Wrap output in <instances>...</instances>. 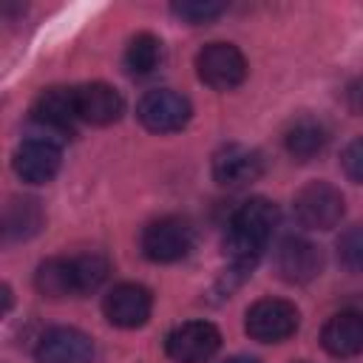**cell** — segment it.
<instances>
[{
  "instance_id": "44dd1931",
  "label": "cell",
  "mask_w": 363,
  "mask_h": 363,
  "mask_svg": "<svg viewBox=\"0 0 363 363\" xmlns=\"http://www.w3.org/2000/svg\"><path fill=\"white\" fill-rule=\"evenodd\" d=\"M170 11H173V17H179L187 26H201V23H210L218 14H224L227 6L216 3V0H179L170 6Z\"/></svg>"
},
{
  "instance_id": "ba28073f",
  "label": "cell",
  "mask_w": 363,
  "mask_h": 363,
  "mask_svg": "<svg viewBox=\"0 0 363 363\" xmlns=\"http://www.w3.org/2000/svg\"><path fill=\"white\" fill-rule=\"evenodd\" d=\"M221 346V332L210 320H187L167 332L164 352L176 363H207Z\"/></svg>"
},
{
  "instance_id": "484cf974",
  "label": "cell",
  "mask_w": 363,
  "mask_h": 363,
  "mask_svg": "<svg viewBox=\"0 0 363 363\" xmlns=\"http://www.w3.org/2000/svg\"><path fill=\"white\" fill-rule=\"evenodd\" d=\"M298 363H306V360H298Z\"/></svg>"
},
{
  "instance_id": "5b68a950",
  "label": "cell",
  "mask_w": 363,
  "mask_h": 363,
  "mask_svg": "<svg viewBox=\"0 0 363 363\" xmlns=\"http://www.w3.org/2000/svg\"><path fill=\"white\" fill-rule=\"evenodd\" d=\"M292 213L306 230H332L346 213L343 193L329 182H309L292 199Z\"/></svg>"
},
{
  "instance_id": "7c38bea8",
  "label": "cell",
  "mask_w": 363,
  "mask_h": 363,
  "mask_svg": "<svg viewBox=\"0 0 363 363\" xmlns=\"http://www.w3.org/2000/svg\"><path fill=\"white\" fill-rule=\"evenodd\" d=\"M275 269L286 284H309L320 275L323 255L312 241H306L301 235H289L278 244Z\"/></svg>"
},
{
  "instance_id": "cb8c5ba5",
  "label": "cell",
  "mask_w": 363,
  "mask_h": 363,
  "mask_svg": "<svg viewBox=\"0 0 363 363\" xmlns=\"http://www.w3.org/2000/svg\"><path fill=\"white\" fill-rule=\"evenodd\" d=\"M349 105L354 111H363V79H357L352 88H349Z\"/></svg>"
},
{
  "instance_id": "ffe728a7",
  "label": "cell",
  "mask_w": 363,
  "mask_h": 363,
  "mask_svg": "<svg viewBox=\"0 0 363 363\" xmlns=\"http://www.w3.org/2000/svg\"><path fill=\"white\" fill-rule=\"evenodd\" d=\"M74 272H77V292L88 295V292H96L105 284V278L111 272V264L99 252H82V255H74Z\"/></svg>"
},
{
  "instance_id": "8992f818",
  "label": "cell",
  "mask_w": 363,
  "mask_h": 363,
  "mask_svg": "<svg viewBox=\"0 0 363 363\" xmlns=\"http://www.w3.org/2000/svg\"><path fill=\"white\" fill-rule=\"evenodd\" d=\"M196 74L204 85L230 91L247 79V57L233 43H210L196 54Z\"/></svg>"
},
{
  "instance_id": "3957f363",
  "label": "cell",
  "mask_w": 363,
  "mask_h": 363,
  "mask_svg": "<svg viewBox=\"0 0 363 363\" xmlns=\"http://www.w3.org/2000/svg\"><path fill=\"white\" fill-rule=\"evenodd\" d=\"M298 306L284 298H261L244 315V332L258 343H281L298 332Z\"/></svg>"
},
{
  "instance_id": "9a60e30c",
  "label": "cell",
  "mask_w": 363,
  "mask_h": 363,
  "mask_svg": "<svg viewBox=\"0 0 363 363\" xmlns=\"http://www.w3.org/2000/svg\"><path fill=\"white\" fill-rule=\"evenodd\" d=\"M320 346L332 357L363 354V312L343 309V312L332 315L320 329Z\"/></svg>"
},
{
  "instance_id": "d4e9b609",
  "label": "cell",
  "mask_w": 363,
  "mask_h": 363,
  "mask_svg": "<svg viewBox=\"0 0 363 363\" xmlns=\"http://www.w3.org/2000/svg\"><path fill=\"white\" fill-rule=\"evenodd\" d=\"M221 363H261V360L258 357H250V354H233V357H227Z\"/></svg>"
},
{
  "instance_id": "30bf717a",
  "label": "cell",
  "mask_w": 363,
  "mask_h": 363,
  "mask_svg": "<svg viewBox=\"0 0 363 363\" xmlns=\"http://www.w3.org/2000/svg\"><path fill=\"white\" fill-rule=\"evenodd\" d=\"M102 312L108 318V323L119 326V329H136L145 326L150 312H153V295L147 286L125 281L116 284L113 289H108V295L102 298Z\"/></svg>"
},
{
  "instance_id": "7402d4cb",
  "label": "cell",
  "mask_w": 363,
  "mask_h": 363,
  "mask_svg": "<svg viewBox=\"0 0 363 363\" xmlns=\"http://www.w3.org/2000/svg\"><path fill=\"white\" fill-rule=\"evenodd\" d=\"M337 258L346 269L363 272V224L346 227L337 238Z\"/></svg>"
},
{
  "instance_id": "5bb4252c",
  "label": "cell",
  "mask_w": 363,
  "mask_h": 363,
  "mask_svg": "<svg viewBox=\"0 0 363 363\" xmlns=\"http://www.w3.org/2000/svg\"><path fill=\"white\" fill-rule=\"evenodd\" d=\"M74 105H77V116L88 125H113L125 111L122 94L108 82L77 85L74 88Z\"/></svg>"
},
{
  "instance_id": "e0dca14e",
  "label": "cell",
  "mask_w": 363,
  "mask_h": 363,
  "mask_svg": "<svg viewBox=\"0 0 363 363\" xmlns=\"http://www.w3.org/2000/svg\"><path fill=\"white\" fill-rule=\"evenodd\" d=\"M34 286L40 295L45 298H68V295H79L77 292V272H74V258L65 255H54L40 261L37 272H34Z\"/></svg>"
},
{
  "instance_id": "7a4b0ae2",
  "label": "cell",
  "mask_w": 363,
  "mask_h": 363,
  "mask_svg": "<svg viewBox=\"0 0 363 363\" xmlns=\"http://www.w3.org/2000/svg\"><path fill=\"white\" fill-rule=\"evenodd\" d=\"M142 255L153 264H173L190 255L196 247V227L182 216H162L153 218L139 238Z\"/></svg>"
},
{
  "instance_id": "6da1fadb",
  "label": "cell",
  "mask_w": 363,
  "mask_h": 363,
  "mask_svg": "<svg viewBox=\"0 0 363 363\" xmlns=\"http://www.w3.org/2000/svg\"><path fill=\"white\" fill-rule=\"evenodd\" d=\"M278 218H281L278 207L264 196L244 201L233 213V218L227 224V235H224V255L230 264L227 275H233L235 284L255 269L261 252L267 250V244L278 227Z\"/></svg>"
},
{
  "instance_id": "52a82bcc",
  "label": "cell",
  "mask_w": 363,
  "mask_h": 363,
  "mask_svg": "<svg viewBox=\"0 0 363 363\" xmlns=\"http://www.w3.org/2000/svg\"><path fill=\"white\" fill-rule=\"evenodd\" d=\"M136 116L153 133H176L190 122L193 105H190L187 96H182L170 88H156V91H147L139 99Z\"/></svg>"
},
{
  "instance_id": "4fadbf2b",
  "label": "cell",
  "mask_w": 363,
  "mask_h": 363,
  "mask_svg": "<svg viewBox=\"0 0 363 363\" xmlns=\"http://www.w3.org/2000/svg\"><path fill=\"white\" fill-rule=\"evenodd\" d=\"M11 162H14V173L23 182H28V184H45V182H51L57 176L60 162H62V150L54 142L28 136L14 150V159Z\"/></svg>"
},
{
  "instance_id": "ac0fdd59",
  "label": "cell",
  "mask_w": 363,
  "mask_h": 363,
  "mask_svg": "<svg viewBox=\"0 0 363 363\" xmlns=\"http://www.w3.org/2000/svg\"><path fill=\"white\" fill-rule=\"evenodd\" d=\"M43 221H45V216H43L40 201H34V199H14L6 207L3 235H6V241H26V238L40 233Z\"/></svg>"
},
{
  "instance_id": "d6986e66",
  "label": "cell",
  "mask_w": 363,
  "mask_h": 363,
  "mask_svg": "<svg viewBox=\"0 0 363 363\" xmlns=\"http://www.w3.org/2000/svg\"><path fill=\"white\" fill-rule=\"evenodd\" d=\"M162 62V40L150 31H139L136 37H130L128 48H125V68L133 77H145L153 68H159Z\"/></svg>"
},
{
  "instance_id": "8fae6325",
  "label": "cell",
  "mask_w": 363,
  "mask_h": 363,
  "mask_svg": "<svg viewBox=\"0 0 363 363\" xmlns=\"http://www.w3.org/2000/svg\"><path fill=\"white\" fill-rule=\"evenodd\" d=\"M37 363H91L94 340L74 326H51L34 346Z\"/></svg>"
},
{
  "instance_id": "2e32d148",
  "label": "cell",
  "mask_w": 363,
  "mask_h": 363,
  "mask_svg": "<svg viewBox=\"0 0 363 363\" xmlns=\"http://www.w3.org/2000/svg\"><path fill=\"white\" fill-rule=\"evenodd\" d=\"M326 145H329V128L315 116H298L284 133V147L298 162H309L320 156Z\"/></svg>"
},
{
  "instance_id": "603a6c76",
  "label": "cell",
  "mask_w": 363,
  "mask_h": 363,
  "mask_svg": "<svg viewBox=\"0 0 363 363\" xmlns=\"http://www.w3.org/2000/svg\"><path fill=\"white\" fill-rule=\"evenodd\" d=\"M340 167H343V173H346L354 184H363V136L352 139V142L343 147V153H340Z\"/></svg>"
},
{
  "instance_id": "277c9868",
  "label": "cell",
  "mask_w": 363,
  "mask_h": 363,
  "mask_svg": "<svg viewBox=\"0 0 363 363\" xmlns=\"http://www.w3.org/2000/svg\"><path fill=\"white\" fill-rule=\"evenodd\" d=\"M77 119L79 116L74 105V88H48L31 105V125L37 130L34 139L62 145V139L74 133Z\"/></svg>"
},
{
  "instance_id": "9c48e42d",
  "label": "cell",
  "mask_w": 363,
  "mask_h": 363,
  "mask_svg": "<svg viewBox=\"0 0 363 363\" xmlns=\"http://www.w3.org/2000/svg\"><path fill=\"white\" fill-rule=\"evenodd\" d=\"M213 179L221 184V187H247L252 182H258L267 170V162H264V153L250 147V145H224L216 150L213 156Z\"/></svg>"
}]
</instances>
